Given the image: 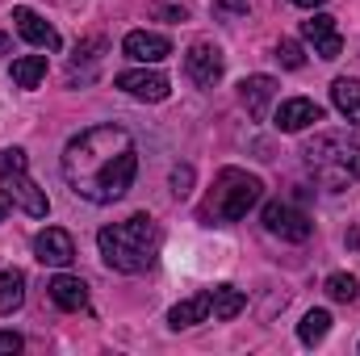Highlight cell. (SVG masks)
Listing matches in <instances>:
<instances>
[{
  "label": "cell",
  "mask_w": 360,
  "mask_h": 356,
  "mask_svg": "<svg viewBox=\"0 0 360 356\" xmlns=\"http://www.w3.org/2000/svg\"><path fill=\"white\" fill-rule=\"evenodd\" d=\"M310 122H323V105L310 101V96H289V101H281L272 126H276L281 134H297V130H306Z\"/></svg>",
  "instance_id": "cell-13"
},
{
  "label": "cell",
  "mask_w": 360,
  "mask_h": 356,
  "mask_svg": "<svg viewBox=\"0 0 360 356\" xmlns=\"http://www.w3.org/2000/svg\"><path fill=\"white\" fill-rule=\"evenodd\" d=\"M214 13H248V0H214Z\"/></svg>",
  "instance_id": "cell-26"
},
{
  "label": "cell",
  "mask_w": 360,
  "mask_h": 356,
  "mask_svg": "<svg viewBox=\"0 0 360 356\" xmlns=\"http://www.w3.org/2000/svg\"><path fill=\"white\" fill-rule=\"evenodd\" d=\"M46 80V55H21L13 59V84L17 89H38Z\"/></svg>",
  "instance_id": "cell-20"
},
{
  "label": "cell",
  "mask_w": 360,
  "mask_h": 356,
  "mask_svg": "<svg viewBox=\"0 0 360 356\" xmlns=\"http://www.w3.org/2000/svg\"><path fill=\"white\" fill-rule=\"evenodd\" d=\"M302 164L310 180L327 193H344L360 180V143L348 130H327V134H314L306 147H302Z\"/></svg>",
  "instance_id": "cell-3"
},
{
  "label": "cell",
  "mask_w": 360,
  "mask_h": 356,
  "mask_svg": "<svg viewBox=\"0 0 360 356\" xmlns=\"http://www.w3.org/2000/svg\"><path fill=\"white\" fill-rule=\"evenodd\" d=\"M289 4H297V8H319L323 0H289Z\"/></svg>",
  "instance_id": "cell-27"
},
{
  "label": "cell",
  "mask_w": 360,
  "mask_h": 356,
  "mask_svg": "<svg viewBox=\"0 0 360 356\" xmlns=\"http://www.w3.org/2000/svg\"><path fill=\"white\" fill-rule=\"evenodd\" d=\"M184 72H188V80H193L197 89H214V84L222 80V72H226L222 46L210 42V38H197V42L188 46V55H184Z\"/></svg>",
  "instance_id": "cell-7"
},
{
  "label": "cell",
  "mask_w": 360,
  "mask_h": 356,
  "mask_svg": "<svg viewBox=\"0 0 360 356\" xmlns=\"http://www.w3.org/2000/svg\"><path fill=\"white\" fill-rule=\"evenodd\" d=\"M21 302H25V272H21V268H4V272H0V314H4V319L17 314Z\"/></svg>",
  "instance_id": "cell-18"
},
{
  "label": "cell",
  "mask_w": 360,
  "mask_h": 356,
  "mask_svg": "<svg viewBox=\"0 0 360 356\" xmlns=\"http://www.w3.org/2000/svg\"><path fill=\"white\" fill-rule=\"evenodd\" d=\"M323 289H327L331 302H356V293H360V285H356L352 272H331V276L323 281Z\"/></svg>",
  "instance_id": "cell-22"
},
{
  "label": "cell",
  "mask_w": 360,
  "mask_h": 356,
  "mask_svg": "<svg viewBox=\"0 0 360 356\" xmlns=\"http://www.w3.org/2000/svg\"><path fill=\"white\" fill-rule=\"evenodd\" d=\"M272 55H276V63H281V68H293V72H297V68L306 63V55H302V46H297V38H281Z\"/></svg>",
  "instance_id": "cell-23"
},
{
  "label": "cell",
  "mask_w": 360,
  "mask_h": 356,
  "mask_svg": "<svg viewBox=\"0 0 360 356\" xmlns=\"http://www.w3.org/2000/svg\"><path fill=\"white\" fill-rule=\"evenodd\" d=\"M302 34H306V42H314L319 59H340L344 55V38L335 30V17H327V13H314L310 21H302Z\"/></svg>",
  "instance_id": "cell-11"
},
{
  "label": "cell",
  "mask_w": 360,
  "mask_h": 356,
  "mask_svg": "<svg viewBox=\"0 0 360 356\" xmlns=\"http://www.w3.org/2000/svg\"><path fill=\"white\" fill-rule=\"evenodd\" d=\"M96 248H101V260L113 268V272H126V276H139L160 260V248H164V235L155 227V218L147 214H130L113 227H101L96 231Z\"/></svg>",
  "instance_id": "cell-2"
},
{
  "label": "cell",
  "mask_w": 360,
  "mask_h": 356,
  "mask_svg": "<svg viewBox=\"0 0 360 356\" xmlns=\"http://www.w3.org/2000/svg\"><path fill=\"white\" fill-rule=\"evenodd\" d=\"M327 331H331V314H327V310H310V314L297 323V340H302L306 348H310V344H319Z\"/></svg>",
  "instance_id": "cell-21"
},
{
  "label": "cell",
  "mask_w": 360,
  "mask_h": 356,
  "mask_svg": "<svg viewBox=\"0 0 360 356\" xmlns=\"http://www.w3.org/2000/svg\"><path fill=\"white\" fill-rule=\"evenodd\" d=\"M172 193H176V197H188V193H193V168H188V164H176V168H172Z\"/></svg>",
  "instance_id": "cell-24"
},
{
  "label": "cell",
  "mask_w": 360,
  "mask_h": 356,
  "mask_svg": "<svg viewBox=\"0 0 360 356\" xmlns=\"http://www.w3.org/2000/svg\"><path fill=\"white\" fill-rule=\"evenodd\" d=\"M117 89L126 92V96H134V101H168V76L164 72H155L151 63L147 68H130V72H122L117 76Z\"/></svg>",
  "instance_id": "cell-8"
},
{
  "label": "cell",
  "mask_w": 360,
  "mask_h": 356,
  "mask_svg": "<svg viewBox=\"0 0 360 356\" xmlns=\"http://www.w3.org/2000/svg\"><path fill=\"white\" fill-rule=\"evenodd\" d=\"M13 21H17V34H21L30 46H38V51H59V30H55L46 17H38L34 8L17 4V8H13Z\"/></svg>",
  "instance_id": "cell-10"
},
{
  "label": "cell",
  "mask_w": 360,
  "mask_h": 356,
  "mask_svg": "<svg viewBox=\"0 0 360 356\" xmlns=\"http://www.w3.org/2000/svg\"><path fill=\"white\" fill-rule=\"evenodd\" d=\"M197 323H210V289H205V293L184 298V302H176V306L168 310V327H172V331L197 327Z\"/></svg>",
  "instance_id": "cell-16"
},
{
  "label": "cell",
  "mask_w": 360,
  "mask_h": 356,
  "mask_svg": "<svg viewBox=\"0 0 360 356\" xmlns=\"http://www.w3.org/2000/svg\"><path fill=\"white\" fill-rule=\"evenodd\" d=\"M34 256H38V265L68 268L72 260H76V243H72V235H68V231L46 227V231H38V235H34Z\"/></svg>",
  "instance_id": "cell-9"
},
{
  "label": "cell",
  "mask_w": 360,
  "mask_h": 356,
  "mask_svg": "<svg viewBox=\"0 0 360 356\" xmlns=\"http://www.w3.org/2000/svg\"><path fill=\"white\" fill-rule=\"evenodd\" d=\"M0 51H8V34H0Z\"/></svg>",
  "instance_id": "cell-29"
},
{
  "label": "cell",
  "mask_w": 360,
  "mask_h": 356,
  "mask_svg": "<svg viewBox=\"0 0 360 356\" xmlns=\"http://www.w3.org/2000/svg\"><path fill=\"white\" fill-rule=\"evenodd\" d=\"M46 293H51V302H55L59 310H68V314H76V310L89 306V285H84L80 276H68V272L51 276V281H46Z\"/></svg>",
  "instance_id": "cell-15"
},
{
  "label": "cell",
  "mask_w": 360,
  "mask_h": 356,
  "mask_svg": "<svg viewBox=\"0 0 360 356\" xmlns=\"http://www.w3.org/2000/svg\"><path fill=\"white\" fill-rule=\"evenodd\" d=\"M239 101H243V109L256 117V122H264L272 109V101H276V80L272 76H248L243 84H239Z\"/></svg>",
  "instance_id": "cell-14"
},
{
  "label": "cell",
  "mask_w": 360,
  "mask_h": 356,
  "mask_svg": "<svg viewBox=\"0 0 360 356\" xmlns=\"http://www.w3.org/2000/svg\"><path fill=\"white\" fill-rule=\"evenodd\" d=\"M0 184H4L8 205L25 210L30 218H46L51 201H46V193L34 184V177H30V160H25L21 147H4V151H0Z\"/></svg>",
  "instance_id": "cell-5"
},
{
  "label": "cell",
  "mask_w": 360,
  "mask_h": 356,
  "mask_svg": "<svg viewBox=\"0 0 360 356\" xmlns=\"http://www.w3.org/2000/svg\"><path fill=\"white\" fill-rule=\"evenodd\" d=\"M4 214H8V197L0 193V222H4Z\"/></svg>",
  "instance_id": "cell-28"
},
{
  "label": "cell",
  "mask_w": 360,
  "mask_h": 356,
  "mask_svg": "<svg viewBox=\"0 0 360 356\" xmlns=\"http://www.w3.org/2000/svg\"><path fill=\"white\" fill-rule=\"evenodd\" d=\"M21 344H25V340H21L17 331H0V356L4 352H21Z\"/></svg>",
  "instance_id": "cell-25"
},
{
  "label": "cell",
  "mask_w": 360,
  "mask_h": 356,
  "mask_svg": "<svg viewBox=\"0 0 360 356\" xmlns=\"http://www.w3.org/2000/svg\"><path fill=\"white\" fill-rule=\"evenodd\" d=\"M122 51L134 59V63H164L168 55H172V42L164 38V34H155V30H130L126 34V42H122Z\"/></svg>",
  "instance_id": "cell-12"
},
{
  "label": "cell",
  "mask_w": 360,
  "mask_h": 356,
  "mask_svg": "<svg viewBox=\"0 0 360 356\" xmlns=\"http://www.w3.org/2000/svg\"><path fill=\"white\" fill-rule=\"evenodd\" d=\"M331 101H335V109H340L352 126H360V80L340 76V80L331 84Z\"/></svg>",
  "instance_id": "cell-19"
},
{
  "label": "cell",
  "mask_w": 360,
  "mask_h": 356,
  "mask_svg": "<svg viewBox=\"0 0 360 356\" xmlns=\"http://www.w3.org/2000/svg\"><path fill=\"white\" fill-rule=\"evenodd\" d=\"M260 222H264L269 235L285 239V243H302V239H310V231H314L310 214L297 210V205H289V201H269L264 214H260Z\"/></svg>",
  "instance_id": "cell-6"
},
{
  "label": "cell",
  "mask_w": 360,
  "mask_h": 356,
  "mask_svg": "<svg viewBox=\"0 0 360 356\" xmlns=\"http://www.w3.org/2000/svg\"><path fill=\"white\" fill-rule=\"evenodd\" d=\"M243 306H248L243 289H235V285H214V289H210V319L226 323V319H235Z\"/></svg>",
  "instance_id": "cell-17"
},
{
  "label": "cell",
  "mask_w": 360,
  "mask_h": 356,
  "mask_svg": "<svg viewBox=\"0 0 360 356\" xmlns=\"http://www.w3.org/2000/svg\"><path fill=\"white\" fill-rule=\"evenodd\" d=\"M139 172V147L122 126H89L63 147V177L76 197L92 205H113L130 193Z\"/></svg>",
  "instance_id": "cell-1"
},
{
  "label": "cell",
  "mask_w": 360,
  "mask_h": 356,
  "mask_svg": "<svg viewBox=\"0 0 360 356\" xmlns=\"http://www.w3.org/2000/svg\"><path fill=\"white\" fill-rule=\"evenodd\" d=\"M260 197H264L260 177H252L243 168H222L214 177L210 197L201 201V222H239V218H248V210Z\"/></svg>",
  "instance_id": "cell-4"
}]
</instances>
